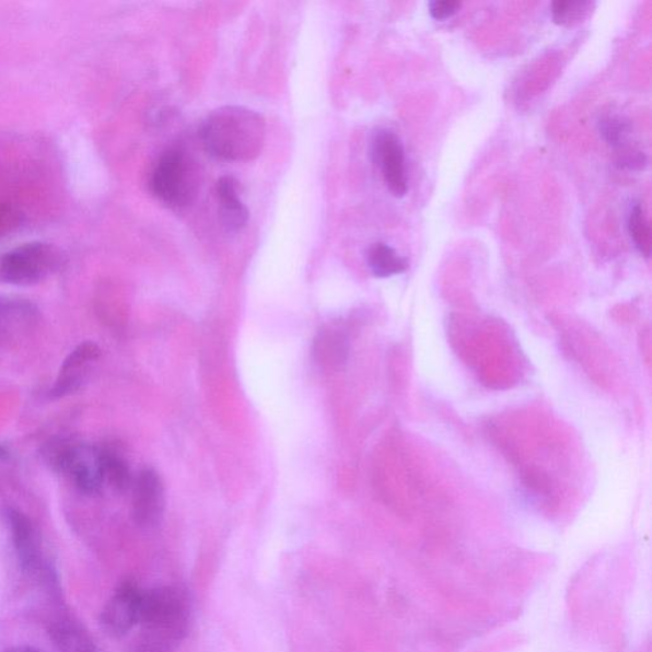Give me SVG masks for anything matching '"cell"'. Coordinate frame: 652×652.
Returning a JSON list of instances; mask_svg holds the SVG:
<instances>
[{
	"label": "cell",
	"instance_id": "obj_1",
	"mask_svg": "<svg viewBox=\"0 0 652 652\" xmlns=\"http://www.w3.org/2000/svg\"><path fill=\"white\" fill-rule=\"evenodd\" d=\"M266 136L263 116L236 105L216 108L200 127L201 143L209 156L224 162H247L258 158Z\"/></svg>",
	"mask_w": 652,
	"mask_h": 652
},
{
	"label": "cell",
	"instance_id": "obj_2",
	"mask_svg": "<svg viewBox=\"0 0 652 652\" xmlns=\"http://www.w3.org/2000/svg\"><path fill=\"white\" fill-rule=\"evenodd\" d=\"M189 616L188 597L181 589L159 586L142 593L139 625L163 648L184 640L188 633Z\"/></svg>",
	"mask_w": 652,
	"mask_h": 652
},
{
	"label": "cell",
	"instance_id": "obj_3",
	"mask_svg": "<svg viewBox=\"0 0 652 652\" xmlns=\"http://www.w3.org/2000/svg\"><path fill=\"white\" fill-rule=\"evenodd\" d=\"M150 186L153 196L170 208L190 206L199 190L196 162L181 149L163 152L153 167Z\"/></svg>",
	"mask_w": 652,
	"mask_h": 652
},
{
	"label": "cell",
	"instance_id": "obj_4",
	"mask_svg": "<svg viewBox=\"0 0 652 652\" xmlns=\"http://www.w3.org/2000/svg\"><path fill=\"white\" fill-rule=\"evenodd\" d=\"M63 254L56 245L34 242L0 254V283L34 286L61 267Z\"/></svg>",
	"mask_w": 652,
	"mask_h": 652
},
{
	"label": "cell",
	"instance_id": "obj_5",
	"mask_svg": "<svg viewBox=\"0 0 652 652\" xmlns=\"http://www.w3.org/2000/svg\"><path fill=\"white\" fill-rule=\"evenodd\" d=\"M372 160L382 170L387 189L394 197L403 198L408 193L405 165V149L397 135L392 130L380 129L372 137Z\"/></svg>",
	"mask_w": 652,
	"mask_h": 652
},
{
	"label": "cell",
	"instance_id": "obj_6",
	"mask_svg": "<svg viewBox=\"0 0 652 652\" xmlns=\"http://www.w3.org/2000/svg\"><path fill=\"white\" fill-rule=\"evenodd\" d=\"M142 593L133 582H124L115 590L101 615V625L113 638H123L139 624Z\"/></svg>",
	"mask_w": 652,
	"mask_h": 652
},
{
	"label": "cell",
	"instance_id": "obj_7",
	"mask_svg": "<svg viewBox=\"0 0 652 652\" xmlns=\"http://www.w3.org/2000/svg\"><path fill=\"white\" fill-rule=\"evenodd\" d=\"M131 487V514L135 522L142 527L156 526L165 510V494L159 473L151 468L139 471Z\"/></svg>",
	"mask_w": 652,
	"mask_h": 652
},
{
	"label": "cell",
	"instance_id": "obj_8",
	"mask_svg": "<svg viewBox=\"0 0 652 652\" xmlns=\"http://www.w3.org/2000/svg\"><path fill=\"white\" fill-rule=\"evenodd\" d=\"M61 475L71 478L83 494H98L105 486L101 449L75 444Z\"/></svg>",
	"mask_w": 652,
	"mask_h": 652
},
{
	"label": "cell",
	"instance_id": "obj_9",
	"mask_svg": "<svg viewBox=\"0 0 652 652\" xmlns=\"http://www.w3.org/2000/svg\"><path fill=\"white\" fill-rule=\"evenodd\" d=\"M101 349L93 341H83L77 346L61 364L56 385L50 391L53 398H65L79 392L88 379L91 363L96 362Z\"/></svg>",
	"mask_w": 652,
	"mask_h": 652
},
{
	"label": "cell",
	"instance_id": "obj_10",
	"mask_svg": "<svg viewBox=\"0 0 652 652\" xmlns=\"http://www.w3.org/2000/svg\"><path fill=\"white\" fill-rule=\"evenodd\" d=\"M222 226L229 232L242 231L248 221V211L238 198V182L234 176H222L216 184Z\"/></svg>",
	"mask_w": 652,
	"mask_h": 652
},
{
	"label": "cell",
	"instance_id": "obj_11",
	"mask_svg": "<svg viewBox=\"0 0 652 652\" xmlns=\"http://www.w3.org/2000/svg\"><path fill=\"white\" fill-rule=\"evenodd\" d=\"M7 516L23 569L34 570L38 563V552L33 523L19 510H8Z\"/></svg>",
	"mask_w": 652,
	"mask_h": 652
},
{
	"label": "cell",
	"instance_id": "obj_12",
	"mask_svg": "<svg viewBox=\"0 0 652 652\" xmlns=\"http://www.w3.org/2000/svg\"><path fill=\"white\" fill-rule=\"evenodd\" d=\"M366 260L372 275L377 278H389L405 273L409 261L395 248L384 243L372 244L366 253Z\"/></svg>",
	"mask_w": 652,
	"mask_h": 652
},
{
	"label": "cell",
	"instance_id": "obj_13",
	"mask_svg": "<svg viewBox=\"0 0 652 652\" xmlns=\"http://www.w3.org/2000/svg\"><path fill=\"white\" fill-rule=\"evenodd\" d=\"M50 634L59 652H97L89 634L71 620H61L54 625Z\"/></svg>",
	"mask_w": 652,
	"mask_h": 652
},
{
	"label": "cell",
	"instance_id": "obj_14",
	"mask_svg": "<svg viewBox=\"0 0 652 652\" xmlns=\"http://www.w3.org/2000/svg\"><path fill=\"white\" fill-rule=\"evenodd\" d=\"M101 464H103L105 485L114 488L116 492H127L133 485L128 464L119 453L112 449H101Z\"/></svg>",
	"mask_w": 652,
	"mask_h": 652
},
{
	"label": "cell",
	"instance_id": "obj_15",
	"mask_svg": "<svg viewBox=\"0 0 652 652\" xmlns=\"http://www.w3.org/2000/svg\"><path fill=\"white\" fill-rule=\"evenodd\" d=\"M594 3L586 0H557L552 3V19L556 25L574 26L589 18Z\"/></svg>",
	"mask_w": 652,
	"mask_h": 652
},
{
	"label": "cell",
	"instance_id": "obj_16",
	"mask_svg": "<svg viewBox=\"0 0 652 652\" xmlns=\"http://www.w3.org/2000/svg\"><path fill=\"white\" fill-rule=\"evenodd\" d=\"M599 131L604 141L607 142L613 149H624L628 136L631 135V123L628 121L624 116L619 115H607L599 120Z\"/></svg>",
	"mask_w": 652,
	"mask_h": 652
},
{
	"label": "cell",
	"instance_id": "obj_17",
	"mask_svg": "<svg viewBox=\"0 0 652 652\" xmlns=\"http://www.w3.org/2000/svg\"><path fill=\"white\" fill-rule=\"evenodd\" d=\"M628 231L638 251L649 258L651 252V234L645 213L640 205H634L628 217Z\"/></svg>",
	"mask_w": 652,
	"mask_h": 652
},
{
	"label": "cell",
	"instance_id": "obj_18",
	"mask_svg": "<svg viewBox=\"0 0 652 652\" xmlns=\"http://www.w3.org/2000/svg\"><path fill=\"white\" fill-rule=\"evenodd\" d=\"M315 353L321 362H340L346 353L345 340L338 334L323 333L316 340Z\"/></svg>",
	"mask_w": 652,
	"mask_h": 652
},
{
	"label": "cell",
	"instance_id": "obj_19",
	"mask_svg": "<svg viewBox=\"0 0 652 652\" xmlns=\"http://www.w3.org/2000/svg\"><path fill=\"white\" fill-rule=\"evenodd\" d=\"M23 223V214L18 207L0 201V238L14 234Z\"/></svg>",
	"mask_w": 652,
	"mask_h": 652
},
{
	"label": "cell",
	"instance_id": "obj_20",
	"mask_svg": "<svg viewBox=\"0 0 652 652\" xmlns=\"http://www.w3.org/2000/svg\"><path fill=\"white\" fill-rule=\"evenodd\" d=\"M648 165L645 153L624 147L618 152L617 166L630 171H641Z\"/></svg>",
	"mask_w": 652,
	"mask_h": 652
},
{
	"label": "cell",
	"instance_id": "obj_21",
	"mask_svg": "<svg viewBox=\"0 0 652 652\" xmlns=\"http://www.w3.org/2000/svg\"><path fill=\"white\" fill-rule=\"evenodd\" d=\"M429 7L433 20L446 21L459 11L461 3L456 0H433Z\"/></svg>",
	"mask_w": 652,
	"mask_h": 652
},
{
	"label": "cell",
	"instance_id": "obj_22",
	"mask_svg": "<svg viewBox=\"0 0 652 652\" xmlns=\"http://www.w3.org/2000/svg\"><path fill=\"white\" fill-rule=\"evenodd\" d=\"M4 652H42L40 650H37L33 647H15L12 649H8Z\"/></svg>",
	"mask_w": 652,
	"mask_h": 652
},
{
	"label": "cell",
	"instance_id": "obj_23",
	"mask_svg": "<svg viewBox=\"0 0 652 652\" xmlns=\"http://www.w3.org/2000/svg\"><path fill=\"white\" fill-rule=\"evenodd\" d=\"M8 457H10V453L4 446L0 445V461H7Z\"/></svg>",
	"mask_w": 652,
	"mask_h": 652
}]
</instances>
